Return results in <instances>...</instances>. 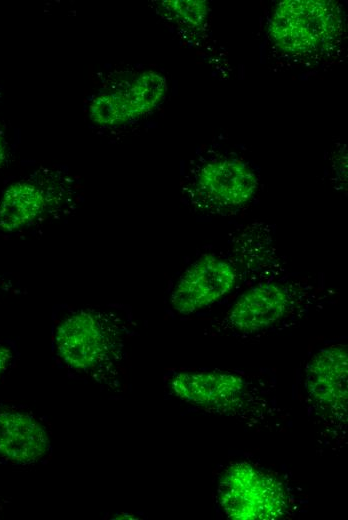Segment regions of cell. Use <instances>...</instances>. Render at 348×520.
Masks as SVG:
<instances>
[{"label": "cell", "mask_w": 348, "mask_h": 520, "mask_svg": "<svg viewBox=\"0 0 348 520\" xmlns=\"http://www.w3.org/2000/svg\"><path fill=\"white\" fill-rule=\"evenodd\" d=\"M268 32L281 51L311 55L337 42L343 33V16L334 1L286 0L275 7Z\"/></svg>", "instance_id": "52a82bcc"}, {"label": "cell", "mask_w": 348, "mask_h": 520, "mask_svg": "<svg viewBox=\"0 0 348 520\" xmlns=\"http://www.w3.org/2000/svg\"><path fill=\"white\" fill-rule=\"evenodd\" d=\"M269 230L256 224L246 227L224 250L203 254L179 274L168 304L180 315L194 314L240 287L250 276L264 279L275 261Z\"/></svg>", "instance_id": "7a4b0ae2"}, {"label": "cell", "mask_w": 348, "mask_h": 520, "mask_svg": "<svg viewBox=\"0 0 348 520\" xmlns=\"http://www.w3.org/2000/svg\"><path fill=\"white\" fill-rule=\"evenodd\" d=\"M8 157V143L4 132L0 129V169L4 166Z\"/></svg>", "instance_id": "5bb4252c"}, {"label": "cell", "mask_w": 348, "mask_h": 520, "mask_svg": "<svg viewBox=\"0 0 348 520\" xmlns=\"http://www.w3.org/2000/svg\"><path fill=\"white\" fill-rule=\"evenodd\" d=\"M134 327L125 305L56 304L51 315L52 358L69 377L107 393H122Z\"/></svg>", "instance_id": "6da1fadb"}, {"label": "cell", "mask_w": 348, "mask_h": 520, "mask_svg": "<svg viewBox=\"0 0 348 520\" xmlns=\"http://www.w3.org/2000/svg\"><path fill=\"white\" fill-rule=\"evenodd\" d=\"M347 346L333 344L306 365L304 390L318 435L325 445L343 446L348 422Z\"/></svg>", "instance_id": "5b68a950"}, {"label": "cell", "mask_w": 348, "mask_h": 520, "mask_svg": "<svg viewBox=\"0 0 348 520\" xmlns=\"http://www.w3.org/2000/svg\"><path fill=\"white\" fill-rule=\"evenodd\" d=\"M15 358L16 352L13 346L0 340V376L9 370Z\"/></svg>", "instance_id": "4fadbf2b"}, {"label": "cell", "mask_w": 348, "mask_h": 520, "mask_svg": "<svg viewBox=\"0 0 348 520\" xmlns=\"http://www.w3.org/2000/svg\"><path fill=\"white\" fill-rule=\"evenodd\" d=\"M166 17L186 28L201 27L208 15V3L203 0H167L160 4Z\"/></svg>", "instance_id": "7c38bea8"}, {"label": "cell", "mask_w": 348, "mask_h": 520, "mask_svg": "<svg viewBox=\"0 0 348 520\" xmlns=\"http://www.w3.org/2000/svg\"><path fill=\"white\" fill-rule=\"evenodd\" d=\"M166 92L165 77L146 70L98 93L89 104L88 115L97 125L120 126L151 112L162 102Z\"/></svg>", "instance_id": "30bf717a"}, {"label": "cell", "mask_w": 348, "mask_h": 520, "mask_svg": "<svg viewBox=\"0 0 348 520\" xmlns=\"http://www.w3.org/2000/svg\"><path fill=\"white\" fill-rule=\"evenodd\" d=\"M316 301V288L305 280H265L244 291L209 330L235 336L267 332L302 316Z\"/></svg>", "instance_id": "277c9868"}, {"label": "cell", "mask_w": 348, "mask_h": 520, "mask_svg": "<svg viewBox=\"0 0 348 520\" xmlns=\"http://www.w3.org/2000/svg\"><path fill=\"white\" fill-rule=\"evenodd\" d=\"M258 185V176L247 162L220 156L200 165L186 188L196 207L225 214L249 203Z\"/></svg>", "instance_id": "9c48e42d"}, {"label": "cell", "mask_w": 348, "mask_h": 520, "mask_svg": "<svg viewBox=\"0 0 348 520\" xmlns=\"http://www.w3.org/2000/svg\"><path fill=\"white\" fill-rule=\"evenodd\" d=\"M217 498L225 515L235 520H279L293 509L287 486L248 461L226 467L218 481Z\"/></svg>", "instance_id": "8992f818"}, {"label": "cell", "mask_w": 348, "mask_h": 520, "mask_svg": "<svg viewBox=\"0 0 348 520\" xmlns=\"http://www.w3.org/2000/svg\"><path fill=\"white\" fill-rule=\"evenodd\" d=\"M165 386L180 401L208 413L268 431L281 428L284 412L263 379L219 370H173Z\"/></svg>", "instance_id": "3957f363"}, {"label": "cell", "mask_w": 348, "mask_h": 520, "mask_svg": "<svg viewBox=\"0 0 348 520\" xmlns=\"http://www.w3.org/2000/svg\"><path fill=\"white\" fill-rule=\"evenodd\" d=\"M51 453V433L43 419L27 411L0 409V459L28 466L45 462Z\"/></svg>", "instance_id": "8fae6325"}, {"label": "cell", "mask_w": 348, "mask_h": 520, "mask_svg": "<svg viewBox=\"0 0 348 520\" xmlns=\"http://www.w3.org/2000/svg\"><path fill=\"white\" fill-rule=\"evenodd\" d=\"M73 181L46 170L10 183L0 196V233L12 235L58 215L73 204Z\"/></svg>", "instance_id": "ba28073f"}, {"label": "cell", "mask_w": 348, "mask_h": 520, "mask_svg": "<svg viewBox=\"0 0 348 520\" xmlns=\"http://www.w3.org/2000/svg\"><path fill=\"white\" fill-rule=\"evenodd\" d=\"M4 284H6L5 279L2 276H0V286Z\"/></svg>", "instance_id": "9a60e30c"}]
</instances>
